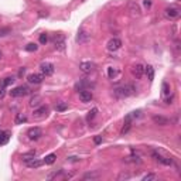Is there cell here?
<instances>
[{"mask_svg":"<svg viewBox=\"0 0 181 181\" xmlns=\"http://www.w3.org/2000/svg\"><path fill=\"white\" fill-rule=\"evenodd\" d=\"M125 161L126 163H140V159H139L137 154H133V156H130V157H126Z\"/></svg>","mask_w":181,"mask_h":181,"instance_id":"obj_27","label":"cell"},{"mask_svg":"<svg viewBox=\"0 0 181 181\" xmlns=\"http://www.w3.org/2000/svg\"><path fill=\"white\" fill-rule=\"evenodd\" d=\"M130 175L129 174H120V177H119V180H122V178H129Z\"/></svg>","mask_w":181,"mask_h":181,"instance_id":"obj_39","label":"cell"},{"mask_svg":"<svg viewBox=\"0 0 181 181\" xmlns=\"http://www.w3.org/2000/svg\"><path fill=\"white\" fill-rule=\"evenodd\" d=\"M96 113H98V109H96V107H93L92 111H91L88 115H86V120H92L93 117H95V115H96Z\"/></svg>","mask_w":181,"mask_h":181,"instance_id":"obj_31","label":"cell"},{"mask_svg":"<svg viewBox=\"0 0 181 181\" xmlns=\"http://www.w3.org/2000/svg\"><path fill=\"white\" fill-rule=\"evenodd\" d=\"M78 2H83V0H78Z\"/></svg>","mask_w":181,"mask_h":181,"instance_id":"obj_43","label":"cell"},{"mask_svg":"<svg viewBox=\"0 0 181 181\" xmlns=\"http://www.w3.org/2000/svg\"><path fill=\"white\" fill-rule=\"evenodd\" d=\"M24 71H26V68H21V69H20V72H19V77H21V75L24 74Z\"/></svg>","mask_w":181,"mask_h":181,"instance_id":"obj_41","label":"cell"},{"mask_svg":"<svg viewBox=\"0 0 181 181\" xmlns=\"http://www.w3.org/2000/svg\"><path fill=\"white\" fill-rule=\"evenodd\" d=\"M24 48H26V51H28V52H34L38 50V45L36 43H30V44H27Z\"/></svg>","mask_w":181,"mask_h":181,"instance_id":"obj_26","label":"cell"},{"mask_svg":"<svg viewBox=\"0 0 181 181\" xmlns=\"http://www.w3.org/2000/svg\"><path fill=\"white\" fill-rule=\"evenodd\" d=\"M41 103V96L40 95H34L33 98L30 99V102H28V105H30L31 107H34V106H38V105Z\"/></svg>","mask_w":181,"mask_h":181,"instance_id":"obj_23","label":"cell"},{"mask_svg":"<svg viewBox=\"0 0 181 181\" xmlns=\"http://www.w3.org/2000/svg\"><path fill=\"white\" fill-rule=\"evenodd\" d=\"M120 47H122V41H120L119 38H112V40L107 41L106 48H107V51L115 52V51H117Z\"/></svg>","mask_w":181,"mask_h":181,"instance_id":"obj_6","label":"cell"},{"mask_svg":"<svg viewBox=\"0 0 181 181\" xmlns=\"http://www.w3.org/2000/svg\"><path fill=\"white\" fill-rule=\"evenodd\" d=\"M177 2H180V0H177Z\"/></svg>","mask_w":181,"mask_h":181,"instance_id":"obj_44","label":"cell"},{"mask_svg":"<svg viewBox=\"0 0 181 181\" xmlns=\"http://www.w3.org/2000/svg\"><path fill=\"white\" fill-rule=\"evenodd\" d=\"M144 74L147 75V78L150 81H153L154 79V68L151 67V65H146V67H144Z\"/></svg>","mask_w":181,"mask_h":181,"instance_id":"obj_19","label":"cell"},{"mask_svg":"<svg viewBox=\"0 0 181 181\" xmlns=\"http://www.w3.org/2000/svg\"><path fill=\"white\" fill-rule=\"evenodd\" d=\"M27 136L30 140H38V139L43 136V130H41L40 127H31V129H28Z\"/></svg>","mask_w":181,"mask_h":181,"instance_id":"obj_7","label":"cell"},{"mask_svg":"<svg viewBox=\"0 0 181 181\" xmlns=\"http://www.w3.org/2000/svg\"><path fill=\"white\" fill-rule=\"evenodd\" d=\"M144 4H146L147 7H150L151 6V2H150V0H144Z\"/></svg>","mask_w":181,"mask_h":181,"instance_id":"obj_40","label":"cell"},{"mask_svg":"<svg viewBox=\"0 0 181 181\" xmlns=\"http://www.w3.org/2000/svg\"><path fill=\"white\" fill-rule=\"evenodd\" d=\"M132 119H133V117L130 116V115H127V116L125 117V125H123L122 130H120V135H122V136H125L126 133L130 130V127H132Z\"/></svg>","mask_w":181,"mask_h":181,"instance_id":"obj_15","label":"cell"},{"mask_svg":"<svg viewBox=\"0 0 181 181\" xmlns=\"http://www.w3.org/2000/svg\"><path fill=\"white\" fill-rule=\"evenodd\" d=\"M36 156H37V153H36V151H27V153H23L21 154V160L26 163V161H28V160L34 159Z\"/></svg>","mask_w":181,"mask_h":181,"instance_id":"obj_24","label":"cell"},{"mask_svg":"<svg viewBox=\"0 0 181 181\" xmlns=\"http://www.w3.org/2000/svg\"><path fill=\"white\" fill-rule=\"evenodd\" d=\"M161 89H163V95H164V96L170 95V85H169V83H167V82H163Z\"/></svg>","mask_w":181,"mask_h":181,"instance_id":"obj_30","label":"cell"},{"mask_svg":"<svg viewBox=\"0 0 181 181\" xmlns=\"http://www.w3.org/2000/svg\"><path fill=\"white\" fill-rule=\"evenodd\" d=\"M151 157H153L156 161H159V163H161V164H164V166H173V159L161 156V154H160L159 151H156V150L151 151Z\"/></svg>","mask_w":181,"mask_h":181,"instance_id":"obj_4","label":"cell"},{"mask_svg":"<svg viewBox=\"0 0 181 181\" xmlns=\"http://www.w3.org/2000/svg\"><path fill=\"white\" fill-rule=\"evenodd\" d=\"M164 16H166L169 20H177L178 17L181 16V10L178 9V7H167L166 10H164Z\"/></svg>","mask_w":181,"mask_h":181,"instance_id":"obj_3","label":"cell"},{"mask_svg":"<svg viewBox=\"0 0 181 181\" xmlns=\"http://www.w3.org/2000/svg\"><path fill=\"white\" fill-rule=\"evenodd\" d=\"M6 88L7 85L3 82V81H0V99L4 98V93H6Z\"/></svg>","mask_w":181,"mask_h":181,"instance_id":"obj_29","label":"cell"},{"mask_svg":"<svg viewBox=\"0 0 181 181\" xmlns=\"http://www.w3.org/2000/svg\"><path fill=\"white\" fill-rule=\"evenodd\" d=\"M89 40H91V34H89L88 31H85L83 28H81V30L78 31V36H77V43L83 44Z\"/></svg>","mask_w":181,"mask_h":181,"instance_id":"obj_9","label":"cell"},{"mask_svg":"<svg viewBox=\"0 0 181 181\" xmlns=\"http://www.w3.org/2000/svg\"><path fill=\"white\" fill-rule=\"evenodd\" d=\"M135 93H136V86L133 83H125V85L113 88V95L119 99L129 98V96H133Z\"/></svg>","mask_w":181,"mask_h":181,"instance_id":"obj_1","label":"cell"},{"mask_svg":"<svg viewBox=\"0 0 181 181\" xmlns=\"http://www.w3.org/2000/svg\"><path fill=\"white\" fill-rule=\"evenodd\" d=\"M151 119H153V122L156 123V125H159V126H167V125L171 123L169 117H164V116H161V115H154Z\"/></svg>","mask_w":181,"mask_h":181,"instance_id":"obj_13","label":"cell"},{"mask_svg":"<svg viewBox=\"0 0 181 181\" xmlns=\"http://www.w3.org/2000/svg\"><path fill=\"white\" fill-rule=\"evenodd\" d=\"M127 9H129L130 14H132L133 17H139V16L141 14V9L136 2H130V3L127 4Z\"/></svg>","mask_w":181,"mask_h":181,"instance_id":"obj_8","label":"cell"},{"mask_svg":"<svg viewBox=\"0 0 181 181\" xmlns=\"http://www.w3.org/2000/svg\"><path fill=\"white\" fill-rule=\"evenodd\" d=\"M79 99L81 102H83V103H88V102H91L93 99V95L91 91H88V89H82L79 92Z\"/></svg>","mask_w":181,"mask_h":181,"instance_id":"obj_12","label":"cell"},{"mask_svg":"<svg viewBox=\"0 0 181 181\" xmlns=\"http://www.w3.org/2000/svg\"><path fill=\"white\" fill-rule=\"evenodd\" d=\"M40 69H41V74H43L44 77H50V75L54 74L55 67H54V64H51V62H43Z\"/></svg>","mask_w":181,"mask_h":181,"instance_id":"obj_5","label":"cell"},{"mask_svg":"<svg viewBox=\"0 0 181 181\" xmlns=\"http://www.w3.org/2000/svg\"><path fill=\"white\" fill-rule=\"evenodd\" d=\"M38 40H40L41 44H47L48 43V36H47L45 33H43V34H40V38H38Z\"/></svg>","mask_w":181,"mask_h":181,"instance_id":"obj_34","label":"cell"},{"mask_svg":"<svg viewBox=\"0 0 181 181\" xmlns=\"http://www.w3.org/2000/svg\"><path fill=\"white\" fill-rule=\"evenodd\" d=\"M27 122V116L24 113H17L16 115V119H14V123L16 125H23V123Z\"/></svg>","mask_w":181,"mask_h":181,"instance_id":"obj_21","label":"cell"},{"mask_svg":"<svg viewBox=\"0 0 181 181\" xmlns=\"http://www.w3.org/2000/svg\"><path fill=\"white\" fill-rule=\"evenodd\" d=\"M27 93H30V89L26 85L16 86V88H13L12 91H10V95H12L13 98H20V96H24V95H27Z\"/></svg>","mask_w":181,"mask_h":181,"instance_id":"obj_2","label":"cell"},{"mask_svg":"<svg viewBox=\"0 0 181 181\" xmlns=\"http://www.w3.org/2000/svg\"><path fill=\"white\" fill-rule=\"evenodd\" d=\"M27 79H28V82L30 83H34V85H38V83H41L43 82V79H44V75L43 74H30L27 77Z\"/></svg>","mask_w":181,"mask_h":181,"instance_id":"obj_14","label":"cell"},{"mask_svg":"<svg viewBox=\"0 0 181 181\" xmlns=\"http://www.w3.org/2000/svg\"><path fill=\"white\" fill-rule=\"evenodd\" d=\"M55 159H57V154L51 153V154H48V156H45V159H44V163H45V164H52V163L55 161Z\"/></svg>","mask_w":181,"mask_h":181,"instance_id":"obj_25","label":"cell"},{"mask_svg":"<svg viewBox=\"0 0 181 181\" xmlns=\"http://www.w3.org/2000/svg\"><path fill=\"white\" fill-rule=\"evenodd\" d=\"M10 28L6 27V28H0V37H4V36H7V34H10Z\"/></svg>","mask_w":181,"mask_h":181,"instance_id":"obj_35","label":"cell"},{"mask_svg":"<svg viewBox=\"0 0 181 181\" xmlns=\"http://www.w3.org/2000/svg\"><path fill=\"white\" fill-rule=\"evenodd\" d=\"M68 161H72V163H75V161H79V157L71 156V157H68Z\"/></svg>","mask_w":181,"mask_h":181,"instance_id":"obj_38","label":"cell"},{"mask_svg":"<svg viewBox=\"0 0 181 181\" xmlns=\"http://www.w3.org/2000/svg\"><path fill=\"white\" fill-rule=\"evenodd\" d=\"M93 141H95V144H101L102 143V136H95V137H93Z\"/></svg>","mask_w":181,"mask_h":181,"instance_id":"obj_37","label":"cell"},{"mask_svg":"<svg viewBox=\"0 0 181 181\" xmlns=\"http://www.w3.org/2000/svg\"><path fill=\"white\" fill-rule=\"evenodd\" d=\"M54 44H55V48L58 50V51H64V50H65V40H64V37H55Z\"/></svg>","mask_w":181,"mask_h":181,"instance_id":"obj_18","label":"cell"},{"mask_svg":"<svg viewBox=\"0 0 181 181\" xmlns=\"http://www.w3.org/2000/svg\"><path fill=\"white\" fill-rule=\"evenodd\" d=\"M26 164H27V167H28V169H38V167H41V164H43V161L34 157V159L28 160V161H26Z\"/></svg>","mask_w":181,"mask_h":181,"instance_id":"obj_16","label":"cell"},{"mask_svg":"<svg viewBox=\"0 0 181 181\" xmlns=\"http://www.w3.org/2000/svg\"><path fill=\"white\" fill-rule=\"evenodd\" d=\"M107 77L111 78V79H113V78L116 77V69H115V68H112V67L107 68Z\"/></svg>","mask_w":181,"mask_h":181,"instance_id":"obj_32","label":"cell"},{"mask_svg":"<svg viewBox=\"0 0 181 181\" xmlns=\"http://www.w3.org/2000/svg\"><path fill=\"white\" fill-rule=\"evenodd\" d=\"M154 180H157L156 174H146L143 177V181H154Z\"/></svg>","mask_w":181,"mask_h":181,"instance_id":"obj_33","label":"cell"},{"mask_svg":"<svg viewBox=\"0 0 181 181\" xmlns=\"http://www.w3.org/2000/svg\"><path fill=\"white\" fill-rule=\"evenodd\" d=\"M79 69L82 71L83 74H91L95 69V64L93 62H89V61H83L79 64Z\"/></svg>","mask_w":181,"mask_h":181,"instance_id":"obj_10","label":"cell"},{"mask_svg":"<svg viewBox=\"0 0 181 181\" xmlns=\"http://www.w3.org/2000/svg\"><path fill=\"white\" fill-rule=\"evenodd\" d=\"M132 74L136 79H140L141 77L144 75V67L141 64H136L132 67Z\"/></svg>","mask_w":181,"mask_h":181,"instance_id":"obj_11","label":"cell"},{"mask_svg":"<svg viewBox=\"0 0 181 181\" xmlns=\"http://www.w3.org/2000/svg\"><path fill=\"white\" fill-rule=\"evenodd\" d=\"M2 57H3V52H2V50H0V60H2Z\"/></svg>","mask_w":181,"mask_h":181,"instance_id":"obj_42","label":"cell"},{"mask_svg":"<svg viewBox=\"0 0 181 181\" xmlns=\"http://www.w3.org/2000/svg\"><path fill=\"white\" fill-rule=\"evenodd\" d=\"M68 109V103L64 101H60L55 103V111L57 112H65Z\"/></svg>","mask_w":181,"mask_h":181,"instance_id":"obj_20","label":"cell"},{"mask_svg":"<svg viewBox=\"0 0 181 181\" xmlns=\"http://www.w3.org/2000/svg\"><path fill=\"white\" fill-rule=\"evenodd\" d=\"M173 99H174V95H167L166 98H164V102H166L167 105H170V103H173Z\"/></svg>","mask_w":181,"mask_h":181,"instance_id":"obj_36","label":"cell"},{"mask_svg":"<svg viewBox=\"0 0 181 181\" xmlns=\"http://www.w3.org/2000/svg\"><path fill=\"white\" fill-rule=\"evenodd\" d=\"M48 113V106H40V107H37L36 111H34V116L36 117H43V116H45V115Z\"/></svg>","mask_w":181,"mask_h":181,"instance_id":"obj_17","label":"cell"},{"mask_svg":"<svg viewBox=\"0 0 181 181\" xmlns=\"http://www.w3.org/2000/svg\"><path fill=\"white\" fill-rule=\"evenodd\" d=\"M9 139H10V133L9 132H2V130H0V146L6 144L7 141H9Z\"/></svg>","mask_w":181,"mask_h":181,"instance_id":"obj_22","label":"cell"},{"mask_svg":"<svg viewBox=\"0 0 181 181\" xmlns=\"http://www.w3.org/2000/svg\"><path fill=\"white\" fill-rule=\"evenodd\" d=\"M98 177H99L98 173H86V174L83 175V180H96Z\"/></svg>","mask_w":181,"mask_h":181,"instance_id":"obj_28","label":"cell"}]
</instances>
